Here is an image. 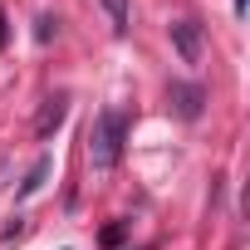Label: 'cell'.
I'll use <instances>...</instances> for the list:
<instances>
[{"instance_id":"6da1fadb","label":"cell","mask_w":250,"mask_h":250,"mask_svg":"<svg viewBox=\"0 0 250 250\" xmlns=\"http://www.w3.org/2000/svg\"><path fill=\"white\" fill-rule=\"evenodd\" d=\"M123 143H128V118L118 108H103L93 118V128H88V162L98 172H113L123 162Z\"/></svg>"},{"instance_id":"ba28073f","label":"cell","mask_w":250,"mask_h":250,"mask_svg":"<svg viewBox=\"0 0 250 250\" xmlns=\"http://www.w3.org/2000/svg\"><path fill=\"white\" fill-rule=\"evenodd\" d=\"M123 235H128V226H123V221H118V226H108V230H103V235H98V240H103V245H118V240H123Z\"/></svg>"},{"instance_id":"8992f818","label":"cell","mask_w":250,"mask_h":250,"mask_svg":"<svg viewBox=\"0 0 250 250\" xmlns=\"http://www.w3.org/2000/svg\"><path fill=\"white\" fill-rule=\"evenodd\" d=\"M44 177H49V157H40V162H35V172L20 182V196H35V191L44 187Z\"/></svg>"},{"instance_id":"3957f363","label":"cell","mask_w":250,"mask_h":250,"mask_svg":"<svg viewBox=\"0 0 250 250\" xmlns=\"http://www.w3.org/2000/svg\"><path fill=\"white\" fill-rule=\"evenodd\" d=\"M167 98H172V113H177L182 123H196V118H201L206 93H201L196 83H172V93H167Z\"/></svg>"},{"instance_id":"277c9868","label":"cell","mask_w":250,"mask_h":250,"mask_svg":"<svg viewBox=\"0 0 250 250\" xmlns=\"http://www.w3.org/2000/svg\"><path fill=\"white\" fill-rule=\"evenodd\" d=\"M64 113H69V98H64V93H59V98H49V103H44V113L35 118V133H40V138H49L59 123H64Z\"/></svg>"},{"instance_id":"52a82bcc","label":"cell","mask_w":250,"mask_h":250,"mask_svg":"<svg viewBox=\"0 0 250 250\" xmlns=\"http://www.w3.org/2000/svg\"><path fill=\"white\" fill-rule=\"evenodd\" d=\"M20 235H25V221H20V216H10L5 226H0V245H10V240H20Z\"/></svg>"},{"instance_id":"30bf717a","label":"cell","mask_w":250,"mask_h":250,"mask_svg":"<svg viewBox=\"0 0 250 250\" xmlns=\"http://www.w3.org/2000/svg\"><path fill=\"white\" fill-rule=\"evenodd\" d=\"M0 49H5V10H0Z\"/></svg>"},{"instance_id":"9c48e42d","label":"cell","mask_w":250,"mask_h":250,"mask_svg":"<svg viewBox=\"0 0 250 250\" xmlns=\"http://www.w3.org/2000/svg\"><path fill=\"white\" fill-rule=\"evenodd\" d=\"M49 35H54V20H49V15H40V25H35V40H40V44H44V40H49Z\"/></svg>"},{"instance_id":"7a4b0ae2","label":"cell","mask_w":250,"mask_h":250,"mask_svg":"<svg viewBox=\"0 0 250 250\" xmlns=\"http://www.w3.org/2000/svg\"><path fill=\"white\" fill-rule=\"evenodd\" d=\"M172 49L182 54V64H201V25L196 20H172Z\"/></svg>"},{"instance_id":"5b68a950","label":"cell","mask_w":250,"mask_h":250,"mask_svg":"<svg viewBox=\"0 0 250 250\" xmlns=\"http://www.w3.org/2000/svg\"><path fill=\"white\" fill-rule=\"evenodd\" d=\"M103 10H108L113 35H128V0H103Z\"/></svg>"},{"instance_id":"8fae6325","label":"cell","mask_w":250,"mask_h":250,"mask_svg":"<svg viewBox=\"0 0 250 250\" xmlns=\"http://www.w3.org/2000/svg\"><path fill=\"white\" fill-rule=\"evenodd\" d=\"M235 15H245V0H235Z\"/></svg>"}]
</instances>
